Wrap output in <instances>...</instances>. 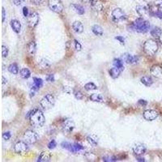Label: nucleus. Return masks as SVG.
Wrapping results in <instances>:
<instances>
[{
	"instance_id": "1",
	"label": "nucleus",
	"mask_w": 162,
	"mask_h": 162,
	"mask_svg": "<svg viewBox=\"0 0 162 162\" xmlns=\"http://www.w3.org/2000/svg\"><path fill=\"white\" fill-rule=\"evenodd\" d=\"M26 118H29L31 125L37 128L43 126L46 122V118L44 116V114L42 113V110L38 109H34L32 110L31 112H29L28 114L27 115Z\"/></svg>"
},
{
	"instance_id": "2",
	"label": "nucleus",
	"mask_w": 162,
	"mask_h": 162,
	"mask_svg": "<svg viewBox=\"0 0 162 162\" xmlns=\"http://www.w3.org/2000/svg\"><path fill=\"white\" fill-rule=\"evenodd\" d=\"M129 30L136 32L139 33H146L150 29V24L147 20L143 18H139L128 26Z\"/></svg>"
},
{
	"instance_id": "3",
	"label": "nucleus",
	"mask_w": 162,
	"mask_h": 162,
	"mask_svg": "<svg viewBox=\"0 0 162 162\" xmlns=\"http://www.w3.org/2000/svg\"><path fill=\"white\" fill-rule=\"evenodd\" d=\"M143 51L146 54H147L148 56H153L158 51L159 46L155 40L149 39L143 43Z\"/></svg>"
},
{
	"instance_id": "4",
	"label": "nucleus",
	"mask_w": 162,
	"mask_h": 162,
	"mask_svg": "<svg viewBox=\"0 0 162 162\" xmlns=\"http://www.w3.org/2000/svg\"><path fill=\"white\" fill-rule=\"evenodd\" d=\"M55 104V97L52 94L46 95L40 101V105L44 110H48L54 107Z\"/></svg>"
},
{
	"instance_id": "5",
	"label": "nucleus",
	"mask_w": 162,
	"mask_h": 162,
	"mask_svg": "<svg viewBox=\"0 0 162 162\" xmlns=\"http://www.w3.org/2000/svg\"><path fill=\"white\" fill-rule=\"evenodd\" d=\"M48 6L52 11L58 14L62 13L64 9V7L61 0H49Z\"/></svg>"
},
{
	"instance_id": "6",
	"label": "nucleus",
	"mask_w": 162,
	"mask_h": 162,
	"mask_svg": "<svg viewBox=\"0 0 162 162\" xmlns=\"http://www.w3.org/2000/svg\"><path fill=\"white\" fill-rule=\"evenodd\" d=\"M111 15H112L113 20L114 21L115 23H118L120 21L125 20L126 19V13L123 11L122 9H121L119 7H117V8L114 9Z\"/></svg>"
},
{
	"instance_id": "7",
	"label": "nucleus",
	"mask_w": 162,
	"mask_h": 162,
	"mask_svg": "<svg viewBox=\"0 0 162 162\" xmlns=\"http://www.w3.org/2000/svg\"><path fill=\"white\" fill-rule=\"evenodd\" d=\"M24 140L27 143L33 144L38 140V135L34 131L28 130L24 134Z\"/></svg>"
},
{
	"instance_id": "8",
	"label": "nucleus",
	"mask_w": 162,
	"mask_h": 162,
	"mask_svg": "<svg viewBox=\"0 0 162 162\" xmlns=\"http://www.w3.org/2000/svg\"><path fill=\"white\" fill-rule=\"evenodd\" d=\"M75 126V125L74 121L72 119H71V118H67V119L64 120V122H63V126H62L63 131L66 134H70L74 131Z\"/></svg>"
},
{
	"instance_id": "9",
	"label": "nucleus",
	"mask_w": 162,
	"mask_h": 162,
	"mask_svg": "<svg viewBox=\"0 0 162 162\" xmlns=\"http://www.w3.org/2000/svg\"><path fill=\"white\" fill-rule=\"evenodd\" d=\"M28 25L32 28H34L39 23V14L37 12H32L28 17Z\"/></svg>"
},
{
	"instance_id": "10",
	"label": "nucleus",
	"mask_w": 162,
	"mask_h": 162,
	"mask_svg": "<svg viewBox=\"0 0 162 162\" xmlns=\"http://www.w3.org/2000/svg\"><path fill=\"white\" fill-rule=\"evenodd\" d=\"M14 151L17 154H24L28 151V145L26 142L18 141L14 146Z\"/></svg>"
},
{
	"instance_id": "11",
	"label": "nucleus",
	"mask_w": 162,
	"mask_h": 162,
	"mask_svg": "<svg viewBox=\"0 0 162 162\" xmlns=\"http://www.w3.org/2000/svg\"><path fill=\"white\" fill-rule=\"evenodd\" d=\"M143 116L145 118V120L151 122V121L157 119L159 116V113L155 110H147L143 112Z\"/></svg>"
},
{
	"instance_id": "12",
	"label": "nucleus",
	"mask_w": 162,
	"mask_h": 162,
	"mask_svg": "<svg viewBox=\"0 0 162 162\" xmlns=\"http://www.w3.org/2000/svg\"><path fill=\"white\" fill-rule=\"evenodd\" d=\"M132 150H133V152L136 154V156H142L143 154H144V153L146 152L147 147L143 143H136V144L133 146Z\"/></svg>"
},
{
	"instance_id": "13",
	"label": "nucleus",
	"mask_w": 162,
	"mask_h": 162,
	"mask_svg": "<svg viewBox=\"0 0 162 162\" xmlns=\"http://www.w3.org/2000/svg\"><path fill=\"white\" fill-rule=\"evenodd\" d=\"M89 5L96 11H101L104 9V5L101 0H89Z\"/></svg>"
},
{
	"instance_id": "14",
	"label": "nucleus",
	"mask_w": 162,
	"mask_h": 162,
	"mask_svg": "<svg viewBox=\"0 0 162 162\" xmlns=\"http://www.w3.org/2000/svg\"><path fill=\"white\" fill-rule=\"evenodd\" d=\"M150 73L156 78L162 77V67L160 65H154L150 69Z\"/></svg>"
},
{
	"instance_id": "15",
	"label": "nucleus",
	"mask_w": 162,
	"mask_h": 162,
	"mask_svg": "<svg viewBox=\"0 0 162 162\" xmlns=\"http://www.w3.org/2000/svg\"><path fill=\"white\" fill-rule=\"evenodd\" d=\"M123 60L128 64H136L139 61V57L130 54H125L123 55Z\"/></svg>"
},
{
	"instance_id": "16",
	"label": "nucleus",
	"mask_w": 162,
	"mask_h": 162,
	"mask_svg": "<svg viewBox=\"0 0 162 162\" xmlns=\"http://www.w3.org/2000/svg\"><path fill=\"white\" fill-rule=\"evenodd\" d=\"M51 159V154L47 151H42L37 159L38 162H47L50 161Z\"/></svg>"
},
{
	"instance_id": "17",
	"label": "nucleus",
	"mask_w": 162,
	"mask_h": 162,
	"mask_svg": "<svg viewBox=\"0 0 162 162\" xmlns=\"http://www.w3.org/2000/svg\"><path fill=\"white\" fill-rule=\"evenodd\" d=\"M136 11L137 13L141 16H144L145 15H147V13L150 14V9L146 7V6H141L139 5L136 7Z\"/></svg>"
},
{
	"instance_id": "18",
	"label": "nucleus",
	"mask_w": 162,
	"mask_h": 162,
	"mask_svg": "<svg viewBox=\"0 0 162 162\" xmlns=\"http://www.w3.org/2000/svg\"><path fill=\"white\" fill-rule=\"evenodd\" d=\"M72 28L74 29V31L77 33H81L84 32V24L80 22V21H75L72 24Z\"/></svg>"
},
{
	"instance_id": "19",
	"label": "nucleus",
	"mask_w": 162,
	"mask_h": 162,
	"mask_svg": "<svg viewBox=\"0 0 162 162\" xmlns=\"http://www.w3.org/2000/svg\"><path fill=\"white\" fill-rule=\"evenodd\" d=\"M11 26L16 33H20L21 30V24L20 21L17 20H12L11 21Z\"/></svg>"
},
{
	"instance_id": "20",
	"label": "nucleus",
	"mask_w": 162,
	"mask_h": 162,
	"mask_svg": "<svg viewBox=\"0 0 162 162\" xmlns=\"http://www.w3.org/2000/svg\"><path fill=\"white\" fill-rule=\"evenodd\" d=\"M37 51V45L36 42L32 41L28 44V53L29 54V55L34 56V54H36Z\"/></svg>"
},
{
	"instance_id": "21",
	"label": "nucleus",
	"mask_w": 162,
	"mask_h": 162,
	"mask_svg": "<svg viewBox=\"0 0 162 162\" xmlns=\"http://www.w3.org/2000/svg\"><path fill=\"white\" fill-rule=\"evenodd\" d=\"M92 31H93V32L94 33L96 36H98V37H101L104 34L103 28L100 25H98V24H95V25L92 27Z\"/></svg>"
},
{
	"instance_id": "22",
	"label": "nucleus",
	"mask_w": 162,
	"mask_h": 162,
	"mask_svg": "<svg viewBox=\"0 0 162 162\" xmlns=\"http://www.w3.org/2000/svg\"><path fill=\"white\" fill-rule=\"evenodd\" d=\"M89 99L91 100L93 102H98V103H101L104 101V98L101 94H97V93H93L89 97Z\"/></svg>"
},
{
	"instance_id": "23",
	"label": "nucleus",
	"mask_w": 162,
	"mask_h": 162,
	"mask_svg": "<svg viewBox=\"0 0 162 162\" xmlns=\"http://www.w3.org/2000/svg\"><path fill=\"white\" fill-rule=\"evenodd\" d=\"M121 71H122V70L119 69V68L116 67L111 68L110 70V76H111L113 79H117L119 75H120Z\"/></svg>"
},
{
	"instance_id": "24",
	"label": "nucleus",
	"mask_w": 162,
	"mask_h": 162,
	"mask_svg": "<svg viewBox=\"0 0 162 162\" xmlns=\"http://www.w3.org/2000/svg\"><path fill=\"white\" fill-rule=\"evenodd\" d=\"M140 81H141L142 84H143V85H145L146 87H150L153 84L152 79L151 77H149V76H143L140 79Z\"/></svg>"
},
{
	"instance_id": "25",
	"label": "nucleus",
	"mask_w": 162,
	"mask_h": 162,
	"mask_svg": "<svg viewBox=\"0 0 162 162\" xmlns=\"http://www.w3.org/2000/svg\"><path fill=\"white\" fill-rule=\"evenodd\" d=\"M71 7H72L74 11L76 12L79 15H84V12H85V11H84V8L81 5L74 3V4H71Z\"/></svg>"
},
{
	"instance_id": "26",
	"label": "nucleus",
	"mask_w": 162,
	"mask_h": 162,
	"mask_svg": "<svg viewBox=\"0 0 162 162\" xmlns=\"http://www.w3.org/2000/svg\"><path fill=\"white\" fill-rule=\"evenodd\" d=\"M38 65H39V67L41 69H48V68L50 67V63L48 61L47 59H46V58H42L40 60V62L38 63Z\"/></svg>"
},
{
	"instance_id": "27",
	"label": "nucleus",
	"mask_w": 162,
	"mask_h": 162,
	"mask_svg": "<svg viewBox=\"0 0 162 162\" xmlns=\"http://www.w3.org/2000/svg\"><path fill=\"white\" fill-rule=\"evenodd\" d=\"M20 75L23 79H28L31 76V71L28 68H22L20 71Z\"/></svg>"
},
{
	"instance_id": "28",
	"label": "nucleus",
	"mask_w": 162,
	"mask_h": 162,
	"mask_svg": "<svg viewBox=\"0 0 162 162\" xmlns=\"http://www.w3.org/2000/svg\"><path fill=\"white\" fill-rule=\"evenodd\" d=\"M8 71L13 75H17L19 73V67L16 63H11L8 67Z\"/></svg>"
},
{
	"instance_id": "29",
	"label": "nucleus",
	"mask_w": 162,
	"mask_h": 162,
	"mask_svg": "<svg viewBox=\"0 0 162 162\" xmlns=\"http://www.w3.org/2000/svg\"><path fill=\"white\" fill-rule=\"evenodd\" d=\"M87 141L89 142V144H91L92 146L96 147L98 144V140L97 138L94 136H89L87 137Z\"/></svg>"
},
{
	"instance_id": "30",
	"label": "nucleus",
	"mask_w": 162,
	"mask_h": 162,
	"mask_svg": "<svg viewBox=\"0 0 162 162\" xmlns=\"http://www.w3.org/2000/svg\"><path fill=\"white\" fill-rule=\"evenodd\" d=\"M61 146L63 148H65V149H67L68 150L69 152H75L74 151V147H73V144H71V143H69V142H67V141H64L62 143H61Z\"/></svg>"
},
{
	"instance_id": "31",
	"label": "nucleus",
	"mask_w": 162,
	"mask_h": 162,
	"mask_svg": "<svg viewBox=\"0 0 162 162\" xmlns=\"http://www.w3.org/2000/svg\"><path fill=\"white\" fill-rule=\"evenodd\" d=\"M33 85H35L38 89H41L43 86V80L41 78H37V77H33Z\"/></svg>"
},
{
	"instance_id": "32",
	"label": "nucleus",
	"mask_w": 162,
	"mask_h": 162,
	"mask_svg": "<svg viewBox=\"0 0 162 162\" xmlns=\"http://www.w3.org/2000/svg\"><path fill=\"white\" fill-rule=\"evenodd\" d=\"M161 28H158V27H155L153 29L151 30L150 32V33H151V35H152L153 37H159V36L161 35Z\"/></svg>"
},
{
	"instance_id": "33",
	"label": "nucleus",
	"mask_w": 162,
	"mask_h": 162,
	"mask_svg": "<svg viewBox=\"0 0 162 162\" xmlns=\"http://www.w3.org/2000/svg\"><path fill=\"white\" fill-rule=\"evenodd\" d=\"M114 63V67L119 68V69H121L122 71L124 69L123 63L122 62V60L119 59V58H115V59H114V63Z\"/></svg>"
},
{
	"instance_id": "34",
	"label": "nucleus",
	"mask_w": 162,
	"mask_h": 162,
	"mask_svg": "<svg viewBox=\"0 0 162 162\" xmlns=\"http://www.w3.org/2000/svg\"><path fill=\"white\" fill-rule=\"evenodd\" d=\"M84 89H85V90H87V91H92V90H96V89H97V85L95 84L90 82V83H88V84H86L84 85Z\"/></svg>"
},
{
	"instance_id": "35",
	"label": "nucleus",
	"mask_w": 162,
	"mask_h": 162,
	"mask_svg": "<svg viewBox=\"0 0 162 162\" xmlns=\"http://www.w3.org/2000/svg\"><path fill=\"white\" fill-rule=\"evenodd\" d=\"M73 147H74V151H75V152H79V151H82V150H84V147L82 146L81 144H79V143H74Z\"/></svg>"
},
{
	"instance_id": "36",
	"label": "nucleus",
	"mask_w": 162,
	"mask_h": 162,
	"mask_svg": "<svg viewBox=\"0 0 162 162\" xmlns=\"http://www.w3.org/2000/svg\"><path fill=\"white\" fill-rule=\"evenodd\" d=\"M8 54H9L8 48L6 46H2V55H3V57H7V56H8Z\"/></svg>"
},
{
	"instance_id": "37",
	"label": "nucleus",
	"mask_w": 162,
	"mask_h": 162,
	"mask_svg": "<svg viewBox=\"0 0 162 162\" xmlns=\"http://www.w3.org/2000/svg\"><path fill=\"white\" fill-rule=\"evenodd\" d=\"M74 95H75V97L76 99L82 100L84 98V95H83V93L80 91H77V90L74 91Z\"/></svg>"
},
{
	"instance_id": "38",
	"label": "nucleus",
	"mask_w": 162,
	"mask_h": 162,
	"mask_svg": "<svg viewBox=\"0 0 162 162\" xmlns=\"http://www.w3.org/2000/svg\"><path fill=\"white\" fill-rule=\"evenodd\" d=\"M150 15L159 18L160 20H162V11H157L154 12H150Z\"/></svg>"
},
{
	"instance_id": "39",
	"label": "nucleus",
	"mask_w": 162,
	"mask_h": 162,
	"mask_svg": "<svg viewBox=\"0 0 162 162\" xmlns=\"http://www.w3.org/2000/svg\"><path fill=\"white\" fill-rule=\"evenodd\" d=\"M56 146H57V143H56V141L54 140H52L51 141L48 143V148L49 149H54V148L56 147Z\"/></svg>"
},
{
	"instance_id": "40",
	"label": "nucleus",
	"mask_w": 162,
	"mask_h": 162,
	"mask_svg": "<svg viewBox=\"0 0 162 162\" xmlns=\"http://www.w3.org/2000/svg\"><path fill=\"white\" fill-rule=\"evenodd\" d=\"M11 137V134L10 131H6L3 134V139L5 140H10Z\"/></svg>"
},
{
	"instance_id": "41",
	"label": "nucleus",
	"mask_w": 162,
	"mask_h": 162,
	"mask_svg": "<svg viewBox=\"0 0 162 162\" xmlns=\"http://www.w3.org/2000/svg\"><path fill=\"white\" fill-rule=\"evenodd\" d=\"M74 42H75V50H76L77 51H80V50H82L81 44H80L77 40H74Z\"/></svg>"
},
{
	"instance_id": "42",
	"label": "nucleus",
	"mask_w": 162,
	"mask_h": 162,
	"mask_svg": "<svg viewBox=\"0 0 162 162\" xmlns=\"http://www.w3.org/2000/svg\"><path fill=\"white\" fill-rule=\"evenodd\" d=\"M46 79V81L50 82V83L54 82V75L53 74H49V75H47Z\"/></svg>"
},
{
	"instance_id": "43",
	"label": "nucleus",
	"mask_w": 162,
	"mask_h": 162,
	"mask_svg": "<svg viewBox=\"0 0 162 162\" xmlns=\"http://www.w3.org/2000/svg\"><path fill=\"white\" fill-rule=\"evenodd\" d=\"M116 40H118V42H120L122 45H124L125 44V39L123 38V37H121V36H117L115 37Z\"/></svg>"
},
{
	"instance_id": "44",
	"label": "nucleus",
	"mask_w": 162,
	"mask_h": 162,
	"mask_svg": "<svg viewBox=\"0 0 162 162\" xmlns=\"http://www.w3.org/2000/svg\"><path fill=\"white\" fill-rule=\"evenodd\" d=\"M138 104L140 105H141V106H146L147 105V101H145V100L140 99L138 101Z\"/></svg>"
},
{
	"instance_id": "45",
	"label": "nucleus",
	"mask_w": 162,
	"mask_h": 162,
	"mask_svg": "<svg viewBox=\"0 0 162 162\" xmlns=\"http://www.w3.org/2000/svg\"><path fill=\"white\" fill-rule=\"evenodd\" d=\"M23 15L24 17H28V9L26 7H23Z\"/></svg>"
},
{
	"instance_id": "46",
	"label": "nucleus",
	"mask_w": 162,
	"mask_h": 162,
	"mask_svg": "<svg viewBox=\"0 0 162 162\" xmlns=\"http://www.w3.org/2000/svg\"><path fill=\"white\" fill-rule=\"evenodd\" d=\"M155 6H157L159 8H162V0H156L155 1Z\"/></svg>"
},
{
	"instance_id": "47",
	"label": "nucleus",
	"mask_w": 162,
	"mask_h": 162,
	"mask_svg": "<svg viewBox=\"0 0 162 162\" xmlns=\"http://www.w3.org/2000/svg\"><path fill=\"white\" fill-rule=\"evenodd\" d=\"M5 18H6V11L5 9H4V7H3V8H2V21H3V23L5 21Z\"/></svg>"
},
{
	"instance_id": "48",
	"label": "nucleus",
	"mask_w": 162,
	"mask_h": 162,
	"mask_svg": "<svg viewBox=\"0 0 162 162\" xmlns=\"http://www.w3.org/2000/svg\"><path fill=\"white\" fill-rule=\"evenodd\" d=\"M43 1L44 0H31V2H32L34 4H36V5H39V4H42V3H43Z\"/></svg>"
},
{
	"instance_id": "49",
	"label": "nucleus",
	"mask_w": 162,
	"mask_h": 162,
	"mask_svg": "<svg viewBox=\"0 0 162 162\" xmlns=\"http://www.w3.org/2000/svg\"><path fill=\"white\" fill-rule=\"evenodd\" d=\"M63 91L65 92V93H71V88H69V87H63Z\"/></svg>"
},
{
	"instance_id": "50",
	"label": "nucleus",
	"mask_w": 162,
	"mask_h": 162,
	"mask_svg": "<svg viewBox=\"0 0 162 162\" xmlns=\"http://www.w3.org/2000/svg\"><path fill=\"white\" fill-rule=\"evenodd\" d=\"M136 160H137L138 161H145V160H144V158H143V157L142 158V157H140L139 156H138V157L136 158Z\"/></svg>"
},
{
	"instance_id": "51",
	"label": "nucleus",
	"mask_w": 162,
	"mask_h": 162,
	"mask_svg": "<svg viewBox=\"0 0 162 162\" xmlns=\"http://www.w3.org/2000/svg\"><path fill=\"white\" fill-rule=\"evenodd\" d=\"M158 38H159V42H160V43L162 45V32H161V35L159 36Z\"/></svg>"
},
{
	"instance_id": "52",
	"label": "nucleus",
	"mask_w": 162,
	"mask_h": 162,
	"mask_svg": "<svg viewBox=\"0 0 162 162\" xmlns=\"http://www.w3.org/2000/svg\"><path fill=\"white\" fill-rule=\"evenodd\" d=\"M2 79H3V84H6V83L7 82V80L6 79L5 77H4V76H3V77H2Z\"/></svg>"
},
{
	"instance_id": "53",
	"label": "nucleus",
	"mask_w": 162,
	"mask_h": 162,
	"mask_svg": "<svg viewBox=\"0 0 162 162\" xmlns=\"http://www.w3.org/2000/svg\"><path fill=\"white\" fill-rule=\"evenodd\" d=\"M22 1H25V0H22Z\"/></svg>"
}]
</instances>
